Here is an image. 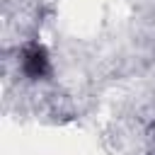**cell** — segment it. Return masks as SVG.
<instances>
[{
  "label": "cell",
  "instance_id": "1",
  "mask_svg": "<svg viewBox=\"0 0 155 155\" xmlns=\"http://www.w3.org/2000/svg\"><path fill=\"white\" fill-rule=\"evenodd\" d=\"M22 65H24V73L29 78H44L48 73V56H46L44 46H29L24 51Z\"/></svg>",
  "mask_w": 155,
  "mask_h": 155
}]
</instances>
